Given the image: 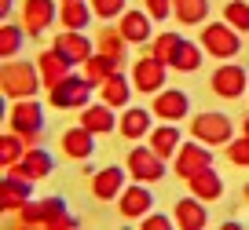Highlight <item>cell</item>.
Returning <instances> with one entry per match:
<instances>
[{
  "label": "cell",
  "mask_w": 249,
  "mask_h": 230,
  "mask_svg": "<svg viewBox=\"0 0 249 230\" xmlns=\"http://www.w3.org/2000/svg\"><path fill=\"white\" fill-rule=\"evenodd\" d=\"M44 88L37 62H4L0 66V92L8 95V102L15 99H37V92Z\"/></svg>",
  "instance_id": "cell-1"
},
{
  "label": "cell",
  "mask_w": 249,
  "mask_h": 230,
  "mask_svg": "<svg viewBox=\"0 0 249 230\" xmlns=\"http://www.w3.org/2000/svg\"><path fill=\"white\" fill-rule=\"evenodd\" d=\"M18 227H48V230H59V227H77L70 212H66V201L62 197H44V201H30L22 212L15 215Z\"/></svg>",
  "instance_id": "cell-2"
},
{
  "label": "cell",
  "mask_w": 249,
  "mask_h": 230,
  "mask_svg": "<svg viewBox=\"0 0 249 230\" xmlns=\"http://www.w3.org/2000/svg\"><path fill=\"white\" fill-rule=\"evenodd\" d=\"M8 128L18 131V135L33 146H40V128H44V106L37 99H15L8 106Z\"/></svg>",
  "instance_id": "cell-3"
},
{
  "label": "cell",
  "mask_w": 249,
  "mask_h": 230,
  "mask_svg": "<svg viewBox=\"0 0 249 230\" xmlns=\"http://www.w3.org/2000/svg\"><path fill=\"white\" fill-rule=\"evenodd\" d=\"M191 139H198V143L205 146H227L234 139V124L227 114H220V110H202V114L191 121Z\"/></svg>",
  "instance_id": "cell-4"
},
{
  "label": "cell",
  "mask_w": 249,
  "mask_h": 230,
  "mask_svg": "<svg viewBox=\"0 0 249 230\" xmlns=\"http://www.w3.org/2000/svg\"><path fill=\"white\" fill-rule=\"evenodd\" d=\"M198 44H202V51L213 55V59H234V55L242 51L238 30L227 26V22H205V30L198 33Z\"/></svg>",
  "instance_id": "cell-5"
},
{
  "label": "cell",
  "mask_w": 249,
  "mask_h": 230,
  "mask_svg": "<svg viewBox=\"0 0 249 230\" xmlns=\"http://www.w3.org/2000/svg\"><path fill=\"white\" fill-rule=\"evenodd\" d=\"M92 92L95 88L88 84L85 77H77V73H70V77H62L55 88H48V102H52L55 110H85V106H92Z\"/></svg>",
  "instance_id": "cell-6"
},
{
  "label": "cell",
  "mask_w": 249,
  "mask_h": 230,
  "mask_svg": "<svg viewBox=\"0 0 249 230\" xmlns=\"http://www.w3.org/2000/svg\"><path fill=\"white\" fill-rule=\"evenodd\" d=\"M124 168H128V179L150 186V183H158V179H165V157H158L150 146H132Z\"/></svg>",
  "instance_id": "cell-7"
},
{
  "label": "cell",
  "mask_w": 249,
  "mask_h": 230,
  "mask_svg": "<svg viewBox=\"0 0 249 230\" xmlns=\"http://www.w3.org/2000/svg\"><path fill=\"white\" fill-rule=\"evenodd\" d=\"M209 92L220 95V99H238V95L249 92V73L238 66V62H224V66L213 69V77H209Z\"/></svg>",
  "instance_id": "cell-8"
},
{
  "label": "cell",
  "mask_w": 249,
  "mask_h": 230,
  "mask_svg": "<svg viewBox=\"0 0 249 230\" xmlns=\"http://www.w3.org/2000/svg\"><path fill=\"white\" fill-rule=\"evenodd\" d=\"M213 164V150L205 143H198V139H191V143H179L176 157H172V172H176L179 179H191L198 176L202 168H209Z\"/></svg>",
  "instance_id": "cell-9"
},
{
  "label": "cell",
  "mask_w": 249,
  "mask_h": 230,
  "mask_svg": "<svg viewBox=\"0 0 249 230\" xmlns=\"http://www.w3.org/2000/svg\"><path fill=\"white\" fill-rule=\"evenodd\" d=\"M165 73H169V66L147 51L143 59L132 62V88H136V92H143V95H147V92L158 95V92L165 88Z\"/></svg>",
  "instance_id": "cell-10"
},
{
  "label": "cell",
  "mask_w": 249,
  "mask_h": 230,
  "mask_svg": "<svg viewBox=\"0 0 249 230\" xmlns=\"http://www.w3.org/2000/svg\"><path fill=\"white\" fill-rule=\"evenodd\" d=\"M150 110H154L158 121H183L187 114H191V99H187V92H179V88H161V92L150 99Z\"/></svg>",
  "instance_id": "cell-11"
},
{
  "label": "cell",
  "mask_w": 249,
  "mask_h": 230,
  "mask_svg": "<svg viewBox=\"0 0 249 230\" xmlns=\"http://www.w3.org/2000/svg\"><path fill=\"white\" fill-rule=\"evenodd\" d=\"M30 194H33L30 179L4 176V179H0V212H4V215H18L26 205H30Z\"/></svg>",
  "instance_id": "cell-12"
},
{
  "label": "cell",
  "mask_w": 249,
  "mask_h": 230,
  "mask_svg": "<svg viewBox=\"0 0 249 230\" xmlns=\"http://www.w3.org/2000/svg\"><path fill=\"white\" fill-rule=\"evenodd\" d=\"M150 208H154V194H150L147 183L124 186L121 197H117V212H121V219H143Z\"/></svg>",
  "instance_id": "cell-13"
},
{
  "label": "cell",
  "mask_w": 249,
  "mask_h": 230,
  "mask_svg": "<svg viewBox=\"0 0 249 230\" xmlns=\"http://www.w3.org/2000/svg\"><path fill=\"white\" fill-rule=\"evenodd\" d=\"M128 168H117V164H107V168L92 172V197L95 201H117L121 197V190L128 183Z\"/></svg>",
  "instance_id": "cell-14"
},
{
  "label": "cell",
  "mask_w": 249,
  "mask_h": 230,
  "mask_svg": "<svg viewBox=\"0 0 249 230\" xmlns=\"http://www.w3.org/2000/svg\"><path fill=\"white\" fill-rule=\"evenodd\" d=\"M52 48H55L66 62H70V66H85V62L95 55V44H92V40H88L85 33H70V30H66V33H55V44H52Z\"/></svg>",
  "instance_id": "cell-15"
},
{
  "label": "cell",
  "mask_w": 249,
  "mask_h": 230,
  "mask_svg": "<svg viewBox=\"0 0 249 230\" xmlns=\"http://www.w3.org/2000/svg\"><path fill=\"white\" fill-rule=\"evenodd\" d=\"M55 18H59L55 0H26L22 4V30L30 33V37H40Z\"/></svg>",
  "instance_id": "cell-16"
},
{
  "label": "cell",
  "mask_w": 249,
  "mask_h": 230,
  "mask_svg": "<svg viewBox=\"0 0 249 230\" xmlns=\"http://www.w3.org/2000/svg\"><path fill=\"white\" fill-rule=\"evenodd\" d=\"M52 153L48 150H40V146H33L30 153H26L18 164H11V168H4L8 176H18V179H30V183H40V179H48L52 176Z\"/></svg>",
  "instance_id": "cell-17"
},
{
  "label": "cell",
  "mask_w": 249,
  "mask_h": 230,
  "mask_svg": "<svg viewBox=\"0 0 249 230\" xmlns=\"http://www.w3.org/2000/svg\"><path fill=\"white\" fill-rule=\"evenodd\" d=\"M59 150L70 157V161H88L95 153V131H88L85 124H77V128H66L59 135Z\"/></svg>",
  "instance_id": "cell-18"
},
{
  "label": "cell",
  "mask_w": 249,
  "mask_h": 230,
  "mask_svg": "<svg viewBox=\"0 0 249 230\" xmlns=\"http://www.w3.org/2000/svg\"><path fill=\"white\" fill-rule=\"evenodd\" d=\"M95 92H99V102H107V106H114V110H124L136 88H132V77H124L121 69H117V73L107 77V81H103Z\"/></svg>",
  "instance_id": "cell-19"
},
{
  "label": "cell",
  "mask_w": 249,
  "mask_h": 230,
  "mask_svg": "<svg viewBox=\"0 0 249 230\" xmlns=\"http://www.w3.org/2000/svg\"><path fill=\"white\" fill-rule=\"evenodd\" d=\"M154 18L147 15V11H124L121 22H117V33H121L128 44H147V40H154Z\"/></svg>",
  "instance_id": "cell-20"
},
{
  "label": "cell",
  "mask_w": 249,
  "mask_h": 230,
  "mask_svg": "<svg viewBox=\"0 0 249 230\" xmlns=\"http://www.w3.org/2000/svg\"><path fill=\"white\" fill-rule=\"evenodd\" d=\"M150 117H154V110H147V106H124V114H121V121H117V131H121L124 139H147L150 135Z\"/></svg>",
  "instance_id": "cell-21"
},
{
  "label": "cell",
  "mask_w": 249,
  "mask_h": 230,
  "mask_svg": "<svg viewBox=\"0 0 249 230\" xmlns=\"http://www.w3.org/2000/svg\"><path fill=\"white\" fill-rule=\"evenodd\" d=\"M172 219H176L179 230H202L205 223H209V208H205V201H198L195 194L183 201H176V212H172Z\"/></svg>",
  "instance_id": "cell-22"
},
{
  "label": "cell",
  "mask_w": 249,
  "mask_h": 230,
  "mask_svg": "<svg viewBox=\"0 0 249 230\" xmlns=\"http://www.w3.org/2000/svg\"><path fill=\"white\" fill-rule=\"evenodd\" d=\"M37 69H40V81H44V88H55L62 77H70V73H73V66L62 59L55 48H48V51L37 55Z\"/></svg>",
  "instance_id": "cell-23"
},
{
  "label": "cell",
  "mask_w": 249,
  "mask_h": 230,
  "mask_svg": "<svg viewBox=\"0 0 249 230\" xmlns=\"http://www.w3.org/2000/svg\"><path fill=\"white\" fill-rule=\"evenodd\" d=\"M187 186H191V194H195L198 201H205V205L224 197V179L216 176V168H213V164H209V168H202L198 176H191V179H187Z\"/></svg>",
  "instance_id": "cell-24"
},
{
  "label": "cell",
  "mask_w": 249,
  "mask_h": 230,
  "mask_svg": "<svg viewBox=\"0 0 249 230\" xmlns=\"http://www.w3.org/2000/svg\"><path fill=\"white\" fill-rule=\"evenodd\" d=\"M92 4L88 0H62L59 4V22L66 26L70 33H85L88 30V22H92Z\"/></svg>",
  "instance_id": "cell-25"
},
{
  "label": "cell",
  "mask_w": 249,
  "mask_h": 230,
  "mask_svg": "<svg viewBox=\"0 0 249 230\" xmlns=\"http://www.w3.org/2000/svg\"><path fill=\"white\" fill-rule=\"evenodd\" d=\"M179 128L176 124H158V128H150V135H147V146L158 153V157H176V150H179Z\"/></svg>",
  "instance_id": "cell-26"
},
{
  "label": "cell",
  "mask_w": 249,
  "mask_h": 230,
  "mask_svg": "<svg viewBox=\"0 0 249 230\" xmlns=\"http://www.w3.org/2000/svg\"><path fill=\"white\" fill-rule=\"evenodd\" d=\"M81 124H85L88 131H95V135H107V131H114V128H117L114 106H107V102L85 106V110H81Z\"/></svg>",
  "instance_id": "cell-27"
},
{
  "label": "cell",
  "mask_w": 249,
  "mask_h": 230,
  "mask_svg": "<svg viewBox=\"0 0 249 230\" xmlns=\"http://www.w3.org/2000/svg\"><path fill=\"white\" fill-rule=\"evenodd\" d=\"M172 15L179 26H202L209 15V0H172Z\"/></svg>",
  "instance_id": "cell-28"
},
{
  "label": "cell",
  "mask_w": 249,
  "mask_h": 230,
  "mask_svg": "<svg viewBox=\"0 0 249 230\" xmlns=\"http://www.w3.org/2000/svg\"><path fill=\"white\" fill-rule=\"evenodd\" d=\"M81 69H85L81 77H85L88 84H92V88H99L103 81H107V77H114L117 69H121V62H114V59H107V55H99V51H95V55H92V59H88Z\"/></svg>",
  "instance_id": "cell-29"
},
{
  "label": "cell",
  "mask_w": 249,
  "mask_h": 230,
  "mask_svg": "<svg viewBox=\"0 0 249 230\" xmlns=\"http://www.w3.org/2000/svg\"><path fill=\"white\" fill-rule=\"evenodd\" d=\"M26 153H30V143H26L22 135H18V131H4V135H0V164H4V168H11V164H18L26 157Z\"/></svg>",
  "instance_id": "cell-30"
},
{
  "label": "cell",
  "mask_w": 249,
  "mask_h": 230,
  "mask_svg": "<svg viewBox=\"0 0 249 230\" xmlns=\"http://www.w3.org/2000/svg\"><path fill=\"white\" fill-rule=\"evenodd\" d=\"M198 66H202V44H191V40H183V44L176 48V55H172L169 69H176V73H195Z\"/></svg>",
  "instance_id": "cell-31"
},
{
  "label": "cell",
  "mask_w": 249,
  "mask_h": 230,
  "mask_svg": "<svg viewBox=\"0 0 249 230\" xmlns=\"http://www.w3.org/2000/svg\"><path fill=\"white\" fill-rule=\"evenodd\" d=\"M124 48H128V40H124L117 30H99V33H95V51L107 55V59L124 62Z\"/></svg>",
  "instance_id": "cell-32"
},
{
  "label": "cell",
  "mask_w": 249,
  "mask_h": 230,
  "mask_svg": "<svg viewBox=\"0 0 249 230\" xmlns=\"http://www.w3.org/2000/svg\"><path fill=\"white\" fill-rule=\"evenodd\" d=\"M22 40H26V30H22V26L4 22V26H0V59L11 62V59L18 55V48H22Z\"/></svg>",
  "instance_id": "cell-33"
},
{
  "label": "cell",
  "mask_w": 249,
  "mask_h": 230,
  "mask_svg": "<svg viewBox=\"0 0 249 230\" xmlns=\"http://www.w3.org/2000/svg\"><path fill=\"white\" fill-rule=\"evenodd\" d=\"M179 44H183V37H176V33H158V37L150 40V55H154V59H161L165 66H169Z\"/></svg>",
  "instance_id": "cell-34"
},
{
  "label": "cell",
  "mask_w": 249,
  "mask_h": 230,
  "mask_svg": "<svg viewBox=\"0 0 249 230\" xmlns=\"http://www.w3.org/2000/svg\"><path fill=\"white\" fill-rule=\"evenodd\" d=\"M224 22L234 26L238 33H249V4H246V0H231V4H224Z\"/></svg>",
  "instance_id": "cell-35"
},
{
  "label": "cell",
  "mask_w": 249,
  "mask_h": 230,
  "mask_svg": "<svg viewBox=\"0 0 249 230\" xmlns=\"http://www.w3.org/2000/svg\"><path fill=\"white\" fill-rule=\"evenodd\" d=\"M227 161L238 168H249V135H238L227 143Z\"/></svg>",
  "instance_id": "cell-36"
},
{
  "label": "cell",
  "mask_w": 249,
  "mask_h": 230,
  "mask_svg": "<svg viewBox=\"0 0 249 230\" xmlns=\"http://www.w3.org/2000/svg\"><path fill=\"white\" fill-rule=\"evenodd\" d=\"M92 4V11H95V18H117V15H124V4L128 0H88Z\"/></svg>",
  "instance_id": "cell-37"
},
{
  "label": "cell",
  "mask_w": 249,
  "mask_h": 230,
  "mask_svg": "<svg viewBox=\"0 0 249 230\" xmlns=\"http://www.w3.org/2000/svg\"><path fill=\"white\" fill-rule=\"evenodd\" d=\"M140 227L143 230H172L176 227V219H172V215H165V212H147L140 219Z\"/></svg>",
  "instance_id": "cell-38"
},
{
  "label": "cell",
  "mask_w": 249,
  "mask_h": 230,
  "mask_svg": "<svg viewBox=\"0 0 249 230\" xmlns=\"http://www.w3.org/2000/svg\"><path fill=\"white\" fill-rule=\"evenodd\" d=\"M143 4H147L143 11H147L154 22H158V18H169V15H172V0H143Z\"/></svg>",
  "instance_id": "cell-39"
},
{
  "label": "cell",
  "mask_w": 249,
  "mask_h": 230,
  "mask_svg": "<svg viewBox=\"0 0 249 230\" xmlns=\"http://www.w3.org/2000/svg\"><path fill=\"white\" fill-rule=\"evenodd\" d=\"M11 8H15V4H11V0H0V15H8Z\"/></svg>",
  "instance_id": "cell-40"
},
{
  "label": "cell",
  "mask_w": 249,
  "mask_h": 230,
  "mask_svg": "<svg viewBox=\"0 0 249 230\" xmlns=\"http://www.w3.org/2000/svg\"><path fill=\"white\" fill-rule=\"evenodd\" d=\"M242 135H249V117H242Z\"/></svg>",
  "instance_id": "cell-41"
},
{
  "label": "cell",
  "mask_w": 249,
  "mask_h": 230,
  "mask_svg": "<svg viewBox=\"0 0 249 230\" xmlns=\"http://www.w3.org/2000/svg\"><path fill=\"white\" fill-rule=\"evenodd\" d=\"M246 201H249V183H246Z\"/></svg>",
  "instance_id": "cell-42"
}]
</instances>
